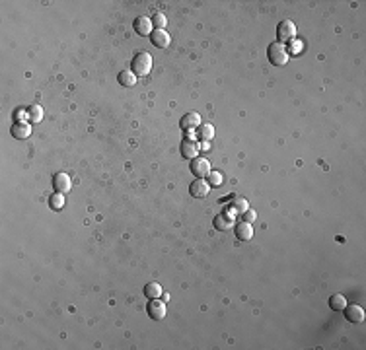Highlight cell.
<instances>
[{"label": "cell", "instance_id": "cell-1", "mask_svg": "<svg viewBox=\"0 0 366 350\" xmlns=\"http://www.w3.org/2000/svg\"><path fill=\"white\" fill-rule=\"evenodd\" d=\"M267 57H269V62L273 66H285L290 58V53L288 49L285 47V43H279V41H273L267 49Z\"/></svg>", "mask_w": 366, "mask_h": 350}, {"label": "cell", "instance_id": "cell-2", "mask_svg": "<svg viewBox=\"0 0 366 350\" xmlns=\"http://www.w3.org/2000/svg\"><path fill=\"white\" fill-rule=\"evenodd\" d=\"M131 66H133V72H135L137 76H148L150 70H152V57H150L148 53H139V55L133 58Z\"/></svg>", "mask_w": 366, "mask_h": 350}, {"label": "cell", "instance_id": "cell-3", "mask_svg": "<svg viewBox=\"0 0 366 350\" xmlns=\"http://www.w3.org/2000/svg\"><path fill=\"white\" fill-rule=\"evenodd\" d=\"M277 37H279V43L294 41V39H296V25H294L290 19H283V21L277 25Z\"/></svg>", "mask_w": 366, "mask_h": 350}, {"label": "cell", "instance_id": "cell-4", "mask_svg": "<svg viewBox=\"0 0 366 350\" xmlns=\"http://www.w3.org/2000/svg\"><path fill=\"white\" fill-rule=\"evenodd\" d=\"M189 170H191V174L197 175V177H201V179H204L206 175L210 174V162L208 160H204V158H193L191 160V166H189Z\"/></svg>", "mask_w": 366, "mask_h": 350}, {"label": "cell", "instance_id": "cell-5", "mask_svg": "<svg viewBox=\"0 0 366 350\" xmlns=\"http://www.w3.org/2000/svg\"><path fill=\"white\" fill-rule=\"evenodd\" d=\"M189 193H191V196H195V198H204V196L210 193V185H208V181L197 177V179L189 185Z\"/></svg>", "mask_w": 366, "mask_h": 350}, {"label": "cell", "instance_id": "cell-6", "mask_svg": "<svg viewBox=\"0 0 366 350\" xmlns=\"http://www.w3.org/2000/svg\"><path fill=\"white\" fill-rule=\"evenodd\" d=\"M146 311H148V315H150L152 319L160 321V319H164V317H166L168 308H166V302H162V300H158V298H156V300H150V302H148Z\"/></svg>", "mask_w": 366, "mask_h": 350}, {"label": "cell", "instance_id": "cell-7", "mask_svg": "<svg viewBox=\"0 0 366 350\" xmlns=\"http://www.w3.org/2000/svg\"><path fill=\"white\" fill-rule=\"evenodd\" d=\"M53 189L57 191V193H68L70 189H72V179H70V175L68 174H57L55 177H53Z\"/></svg>", "mask_w": 366, "mask_h": 350}, {"label": "cell", "instance_id": "cell-8", "mask_svg": "<svg viewBox=\"0 0 366 350\" xmlns=\"http://www.w3.org/2000/svg\"><path fill=\"white\" fill-rule=\"evenodd\" d=\"M150 41H152V45L158 47V49H168L170 43H172V37L168 35L166 29H154L152 35H150Z\"/></svg>", "mask_w": 366, "mask_h": 350}, {"label": "cell", "instance_id": "cell-9", "mask_svg": "<svg viewBox=\"0 0 366 350\" xmlns=\"http://www.w3.org/2000/svg\"><path fill=\"white\" fill-rule=\"evenodd\" d=\"M201 125H203V123H201L199 113H187V115H183L182 121H180V127H182L183 131H187V133L197 131Z\"/></svg>", "mask_w": 366, "mask_h": 350}, {"label": "cell", "instance_id": "cell-10", "mask_svg": "<svg viewBox=\"0 0 366 350\" xmlns=\"http://www.w3.org/2000/svg\"><path fill=\"white\" fill-rule=\"evenodd\" d=\"M232 226H234L232 212H220V214L214 216V228H216V230H220V232H228Z\"/></svg>", "mask_w": 366, "mask_h": 350}, {"label": "cell", "instance_id": "cell-11", "mask_svg": "<svg viewBox=\"0 0 366 350\" xmlns=\"http://www.w3.org/2000/svg\"><path fill=\"white\" fill-rule=\"evenodd\" d=\"M236 237L240 241H249L253 237V226L249 222H238L236 224Z\"/></svg>", "mask_w": 366, "mask_h": 350}, {"label": "cell", "instance_id": "cell-12", "mask_svg": "<svg viewBox=\"0 0 366 350\" xmlns=\"http://www.w3.org/2000/svg\"><path fill=\"white\" fill-rule=\"evenodd\" d=\"M345 317L351 321V323H361L365 321V310L361 306H345Z\"/></svg>", "mask_w": 366, "mask_h": 350}, {"label": "cell", "instance_id": "cell-13", "mask_svg": "<svg viewBox=\"0 0 366 350\" xmlns=\"http://www.w3.org/2000/svg\"><path fill=\"white\" fill-rule=\"evenodd\" d=\"M199 142H195V140H191V138H187V140H183L182 142V154L183 158H187V160H193V158H197L199 156Z\"/></svg>", "mask_w": 366, "mask_h": 350}, {"label": "cell", "instance_id": "cell-14", "mask_svg": "<svg viewBox=\"0 0 366 350\" xmlns=\"http://www.w3.org/2000/svg\"><path fill=\"white\" fill-rule=\"evenodd\" d=\"M135 31L139 35H150L154 31V25H152V19L150 18H137L135 19Z\"/></svg>", "mask_w": 366, "mask_h": 350}, {"label": "cell", "instance_id": "cell-15", "mask_svg": "<svg viewBox=\"0 0 366 350\" xmlns=\"http://www.w3.org/2000/svg\"><path fill=\"white\" fill-rule=\"evenodd\" d=\"M10 133H12V136L18 138V140H25V138H29V135H31V127H29L27 123H16V125H12Z\"/></svg>", "mask_w": 366, "mask_h": 350}, {"label": "cell", "instance_id": "cell-16", "mask_svg": "<svg viewBox=\"0 0 366 350\" xmlns=\"http://www.w3.org/2000/svg\"><path fill=\"white\" fill-rule=\"evenodd\" d=\"M117 80L121 82V86H125V88H133V86L137 84V74H135L133 70H123V72H119Z\"/></svg>", "mask_w": 366, "mask_h": 350}, {"label": "cell", "instance_id": "cell-17", "mask_svg": "<svg viewBox=\"0 0 366 350\" xmlns=\"http://www.w3.org/2000/svg\"><path fill=\"white\" fill-rule=\"evenodd\" d=\"M144 296H146L148 300H156V298H160V296H162V286H160L158 282H150V284H146V286H144Z\"/></svg>", "mask_w": 366, "mask_h": 350}, {"label": "cell", "instance_id": "cell-18", "mask_svg": "<svg viewBox=\"0 0 366 350\" xmlns=\"http://www.w3.org/2000/svg\"><path fill=\"white\" fill-rule=\"evenodd\" d=\"M197 135H199V138H201L203 142H208V140L214 136V127L208 125V123H204V125H201V127L197 129Z\"/></svg>", "mask_w": 366, "mask_h": 350}, {"label": "cell", "instance_id": "cell-19", "mask_svg": "<svg viewBox=\"0 0 366 350\" xmlns=\"http://www.w3.org/2000/svg\"><path fill=\"white\" fill-rule=\"evenodd\" d=\"M345 306H347L345 296L335 294V296H331V298H329V308H331L333 311H343V310H345Z\"/></svg>", "mask_w": 366, "mask_h": 350}, {"label": "cell", "instance_id": "cell-20", "mask_svg": "<svg viewBox=\"0 0 366 350\" xmlns=\"http://www.w3.org/2000/svg\"><path fill=\"white\" fill-rule=\"evenodd\" d=\"M49 206L53 208V210H61L62 206H64V196H62V193H53L51 196H49Z\"/></svg>", "mask_w": 366, "mask_h": 350}, {"label": "cell", "instance_id": "cell-21", "mask_svg": "<svg viewBox=\"0 0 366 350\" xmlns=\"http://www.w3.org/2000/svg\"><path fill=\"white\" fill-rule=\"evenodd\" d=\"M27 113H29V121H33V123H39L43 119V109L39 105H29Z\"/></svg>", "mask_w": 366, "mask_h": 350}, {"label": "cell", "instance_id": "cell-22", "mask_svg": "<svg viewBox=\"0 0 366 350\" xmlns=\"http://www.w3.org/2000/svg\"><path fill=\"white\" fill-rule=\"evenodd\" d=\"M150 19H152V25H154L156 29H164V27H166V23H168V19H166V16H164L162 12H156V14H154Z\"/></svg>", "mask_w": 366, "mask_h": 350}, {"label": "cell", "instance_id": "cell-23", "mask_svg": "<svg viewBox=\"0 0 366 350\" xmlns=\"http://www.w3.org/2000/svg\"><path fill=\"white\" fill-rule=\"evenodd\" d=\"M247 208H249V204H247V200H244V198H236V200L232 202V212L244 214Z\"/></svg>", "mask_w": 366, "mask_h": 350}, {"label": "cell", "instance_id": "cell-24", "mask_svg": "<svg viewBox=\"0 0 366 350\" xmlns=\"http://www.w3.org/2000/svg\"><path fill=\"white\" fill-rule=\"evenodd\" d=\"M206 177H208V185H210V187H212V185H214V187H218V185H222V181H224L220 172H210Z\"/></svg>", "mask_w": 366, "mask_h": 350}, {"label": "cell", "instance_id": "cell-25", "mask_svg": "<svg viewBox=\"0 0 366 350\" xmlns=\"http://www.w3.org/2000/svg\"><path fill=\"white\" fill-rule=\"evenodd\" d=\"M255 218H257V212L255 210H251V208H247L244 214H242V222H255Z\"/></svg>", "mask_w": 366, "mask_h": 350}, {"label": "cell", "instance_id": "cell-26", "mask_svg": "<svg viewBox=\"0 0 366 350\" xmlns=\"http://www.w3.org/2000/svg\"><path fill=\"white\" fill-rule=\"evenodd\" d=\"M25 117L29 119V113H27V111H23V109H20V111L16 113V119H18V123H23V119H25Z\"/></svg>", "mask_w": 366, "mask_h": 350}]
</instances>
